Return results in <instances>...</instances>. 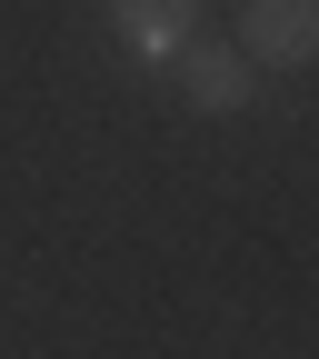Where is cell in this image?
<instances>
[{"instance_id": "obj_1", "label": "cell", "mask_w": 319, "mask_h": 359, "mask_svg": "<svg viewBox=\"0 0 319 359\" xmlns=\"http://www.w3.org/2000/svg\"><path fill=\"white\" fill-rule=\"evenodd\" d=\"M179 100H190L200 120H230V110H250V100H259V70H250V50H240V40H190V50H179Z\"/></svg>"}, {"instance_id": "obj_2", "label": "cell", "mask_w": 319, "mask_h": 359, "mask_svg": "<svg viewBox=\"0 0 319 359\" xmlns=\"http://www.w3.org/2000/svg\"><path fill=\"white\" fill-rule=\"evenodd\" d=\"M240 50H250V70H309L319 60V0H250Z\"/></svg>"}, {"instance_id": "obj_3", "label": "cell", "mask_w": 319, "mask_h": 359, "mask_svg": "<svg viewBox=\"0 0 319 359\" xmlns=\"http://www.w3.org/2000/svg\"><path fill=\"white\" fill-rule=\"evenodd\" d=\"M100 20L130 40V50H140V60H179V50H190V20H200V0H100Z\"/></svg>"}]
</instances>
